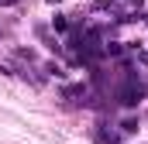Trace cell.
Instances as JSON below:
<instances>
[{
	"mask_svg": "<svg viewBox=\"0 0 148 144\" xmlns=\"http://www.w3.org/2000/svg\"><path fill=\"white\" fill-rule=\"evenodd\" d=\"M141 96H145V89H141V82H138L134 75L127 79V86H121V89H117V103H121V107H138V103H141Z\"/></svg>",
	"mask_w": 148,
	"mask_h": 144,
	"instance_id": "cell-1",
	"label": "cell"
},
{
	"mask_svg": "<svg viewBox=\"0 0 148 144\" xmlns=\"http://www.w3.org/2000/svg\"><path fill=\"white\" fill-rule=\"evenodd\" d=\"M52 28H55V31H66L69 24H66V17H52Z\"/></svg>",
	"mask_w": 148,
	"mask_h": 144,
	"instance_id": "cell-2",
	"label": "cell"
}]
</instances>
